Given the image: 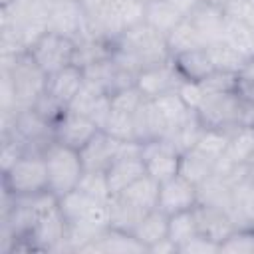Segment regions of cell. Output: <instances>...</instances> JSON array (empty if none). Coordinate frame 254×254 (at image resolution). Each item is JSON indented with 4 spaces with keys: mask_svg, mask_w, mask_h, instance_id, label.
Instances as JSON below:
<instances>
[{
    "mask_svg": "<svg viewBox=\"0 0 254 254\" xmlns=\"http://www.w3.org/2000/svg\"><path fill=\"white\" fill-rule=\"evenodd\" d=\"M111 56L125 65L127 69L139 73L147 67L169 62L173 56L167 46V38L151 28L147 22H141L125 30L111 48Z\"/></svg>",
    "mask_w": 254,
    "mask_h": 254,
    "instance_id": "obj_1",
    "label": "cell"
},
{
    "mask_svg": "<svg viewBox=\"0 0 254 254\" xmlns=\"http://www.w3.org/2000/svg\"><path fill=\"white\" fill-rule=\"evenodd\" d=\"M0 28L18 36L24 48H30L48 32V2L46 0H12L0 6Z\"/></svg>",
    "mask_w": 254,
    "mask_h": 254,
    "instance_id": "obj_2",
    "label": "cell"
},
{
    "mask_svg": "<svg viewBox=\"0 0 254 254\" xmlns=\"http://www.w3.org/2000/svg\"><path fill=\"white\" fill-rule=\"evenodd\" d=\"M143 20H145V2L105 0L97 16L87 20V32L83 38H101L107 42H115L125 30L141 24Z\"/></svg>",
    "mask_w": 254,
    "mask_h": 254,
    "instance_id": "obj_3",
    "label": "cell"
},
{
    "mask_svg": "<svg viewBox=\"0 0 254 254\" xmlns=\"http://www.w3.org/2000/svg\"><path fill=\"white\" fill-rule=\"evenodd\" d=\"M0 69L10 75L20 109L34 107L36 101L46 93L48 73L36 64V60L30 56V52L20 54L16 58L0 56Z\"/></svg>",
    "mask_w": 254,
    "mask_h": 254,
    "instance_id": "obj_4",
    "label": "cell"
},
{
    "mask_svg": "<svg viewBox=\"0 0 254 254\" xmlns=\"http://www.w3.org/2000/svg\"><path fill=\"white\" fill-rule=\"evenodd\" d=\"M196 117L206 129H222L230 133L238 127H246L248 111L234 89L214 91L204 95L202 103L196 109Z\"/></svg>",
    "mask_w": 254,
    "mask_h": 254,
    "instance_id": "obj_5",
    "label": "cell"
},
{
    "mask_svg": "<svg viewBox=\"0 0 254 254\" xmlns=\"http://www.w3.org/2000/svg\"><path fill=\"white\" fill-rule=\"evenodd\" d=\"M44 159L48 167V189L58 198L77 189V183L85 171L77 149H71V147H65L54 141L46 149Z\"/></svg>",
    "mask_w": 254,
    "mask_h": 254,
    "instance_id": "obj_6",
    "label": "cell"
},
{
    "mask_svg": "<svg viewBox=\"0 0 254 254\" xmlns=\"http://www.w3.org/2000/svg\"><path fill=\"white\" fill-rule=\"evenodd\" d=\"M2 189L12 194H34L48 189V167L40 153L22 155L12 169L2 173Z\"/></svg>",
    "mask_w": 254,
    "mask_h": 254,
    "instance_id": "obj_7",
    "label": "cell"
},
{
    "mask_svg": "<svg viewBox=\"0 0 254 254\" xmlns=\"http://www.w3.org/2000/svg\"><path fill=\"white\" fill-rule=\"evenodd\" d=\"M58 208L64 214L65 222H81L97 230L109 226V204L87 196L79 189H73L67 194L60 196Z\"/></svg>",
    "mask_w": 254,
    "mask_h": 254,
    "instance_id": "obj_8",
    "label": "cell"
},
{
    "mask_svg": "<svg viewBox=\"0 0 254 254\" xmlns=\"http://www.w3.org/2000/svg\"><path fill=\"white\" fill-rule=\"evenodd\" d=\"M143 99L135 85L111 95V111L103 131L119 141H135V111Z\"/></svg>",
    "mask_w": 254,
    "mask_h": 254,
    "instance_id": "obj_9",
    "label": "cell"
},
{
    "mask_svg": "<svg viewBox=\"0 0 254 254\" xmlns=\"http://www.w3.org/2000/svg\"><path fill=\"white\" fill-rule=\"evenodd\" d=\"M75 50H77L75 40L48 30L30 48V56L50 75V73H56V71L64 69L65 65H71L75 62Z\"/></svg>",
    "mask_w": 254,
    "mask_h": 254,
    "instance_id": "obj_10",
    "label": "cell"
},
{
    "mask_svg": "<svg viewBox=\"0 0 254 254\" xmlns=\"http://www.w3.org/2000/svg\"><path fill=\"white\" fill-rule=\"evenodd\" d=\"M48 30L79 42L87 32V14L79 0L48 2Z\"/></svg>",
    "mask_w": 254,
    "mask_h": 254,
    "instance_id": "obj_11",
    "label": "cell"
},
{
    "mask_svg": "<svg viewBox=\"0 0 254 254\" xmlns=\"http://www.w3.org/2000/svg\"><path fill=\"white\" fill-rule=\"evenodd\" d=\"M81 69H83L85 81L97 85L99 89H103L109 95H115L117 91L133 87L137 81V73L127 69L125 65H121L113 56L101 58Z\"/></svg>",
    "mask_w": 254,
    "mask_h": 254,
    "instance_id": "obj_12",
    "label": "cell"
},
{
    "mask_svg": "<svg viewBox=\"0 0 254 254\" xmlns=\"http://www.w3.org/2000/svg\"><path fill=\"white\" fill-rule=\"evenodd\" d=\"M105 175H107V183H109L111 194L121 192L125 187H129L131 183H135L137 179L147 175L143 159H141V143L123 141L119 157L109 165Z\"/></svg>",
    "mask_w": 254,
    "mask_h": 254,
    "instance_id": "obj_13",
    "label": "cell"
},
{
    "mask_svg": "<svg viewBox=\"0 0 254 254\" xmlns=\"http://www.w3.org/2000/svg\"><path fill=\"white\" fill-rule=\"evenodd\" d=\"M141 159L145 165V173L159 183L179 175L181 153L165 139L141 143Z\"/></svg>",
    "mask_w": 254,
    "mask_h": 254,
    "instance_id": "obj_14",
    "label": "cell"
},
{
    "mask_svg": "<svg viewBox=\"0 0 254 254\" xmlns=\"http://www.w3.org/2000/svg\"><path fill=\"white\" fill-rule=\"evenodd\" d=\"M181 83H183V77L177 71L173 58H171L165 64H159V65H153V67L139 71L135 87L141 91V95L145 99H157L161 95L177 91Z\"/></svg>",
    "mask_w": 254,
    "mask_h": 254,
    "instance_id": "obj_15",
    "label": "cell"
},
{
    "mask_svg": "<svg viewBox=\"0 0 254 254\" xmlns=\"http://www.w3.org/2000/svg\"><path fill=\"white\" fill-rule=\"evenodd\" d=\"M65 230H67V222H65L64 214L60 212V208H54L38 220V224L34 226L30 236L24 240L28 244V250L58 252L65 238Z\"/></svg>",
    "mask_w": 254,
    "mask_h": 254,
    "instance_id": "obj_16",
    "label": "cell"
},
{
    "mask_svg": "<svg viewBox=\"0 0 254 254\" xmlns=\"http://www.w3.org/2000/svg\"><path fill=\"white\" fill-rule=\"evenodd\" d=\"M101 129L87 117L65 109V113L56 121L54 125V139L65 147L81 149L85 143H89Z\"/></svg>",
    "mask_w": 254,
    "mask_h": 254,
    "instance_id": "obj_17",
    "label": "cell"
},
{
    "mask_svg": "<svg viewBox=\"0 0 254 254\" xmlns=\"http://www.w3.org/2000/svg\"><path fill=\"white\" fill-rule=\"evenodd\" d=\"M194 206H196V185L187 181L183 175H175L161 183L157 208H161L171 216L183 210H190Z\"/></svg>",
    "mask_w": 254,
    "mask_h": 254,
    "instance_id": "obj_18",
    "label": "cell"
},
{
    "mask_svg": "<svg viewBox=\"0 0 254 254\" xmlns=\"http://www.w3.org/2000/svg\"><path fill=\"white\" fill-rule=\"evenodd\" d=\"M67 109L91 119L99 129H103L105 121L109 117V111H111V95L105 93L103 89H99L97 85H93L89 81H83L81 89L71 99Z\"/></svg>",
    "mask_w": 254,
    "mask_h": 254,
    "instance_id": "obj_19",
    "label": "cell"
},
{
    "mask_svg": "<svg viewBox=\"0 0 254 254\" xmlns=\"http://www.w3.org/2000/svg\"><path fill=\"white\" fill-rule=\"evenodd\" d=\"M121 143L119 139L111 137L103 129L79 149V157L83 163L85 171H107L109 165L119 157L121 153Z\"/></svg>",
    "mask_w": 254,
    "mask_h": 254,
    "instance_id": "obj_20",
    "label": "cell"
},
{
    "mask_svg": "<svg viewBox=\"0 0 254 254\" xmlns=\"http://www.w3.org/2000/svg\"><path fill=\"white\" fill-rule=\"evenodd\" d=\"M155 107H157V113H159V121H161V139H167L171 137L177 129H181L185 123H189L196 111L190 109L181 97L177 91L173 93H167V95H161L157 99H153Z\"/></svg>",
    "mask_w": 254,
    "mask_h": 254,
    "instance_id": "obj_21",
    "label": "cell"
},
{
    "mask_svg": "<svg viewBox=\"0 0 254 254\" xmlns=\"http://www.w3.org/2000/svg\"><path fill=\"white\" fill-rule=\"evenodd\" d=\"M81 252H105V254H145L147 246L141 244L131 232L107 226L103 228L87 246L81 248Z\"/></svg>",
    "mask_w": 254,
    "mask_h": 254,
    "instance_id": "obj_22",
    "label": "cell"
},
{
    "mask_svg": "<svg viewBox=\"0 0 254 254\" xmlns=\"http://www.w3.org/2000/svg\"><path fill=\"white\" fill-rule=\"evenodd\" d=\"M83 81H85V75H83V69L79 65H75V64L65 65L64 69L48 75L46 95H50L54 101H58L60 105H64L67 109L71 99L81 89Z\"/></svg>",
    "mask_w": 254,
    "mask_h": 254,
    "instance_id": "obj_23",
    "label": "cell"
},
{
    "mask_svg": "<svg viewBox=\"0 0 254 254\" xmlns=\"http://www.w3.org/2000/svg\"><path fill=\"white\" fill-rule=\"evenodd\" d=\"M194 210V218H196V228H198V234L214 240V242H222L234 228V220L232 216L218 208V206H210V204H198L192 208Z\"/></svg>",
    "mask_w": 254,
    "mask_h": 254,
    "instance_id": "obj_24",
    "label": "cell"
},
{
    "mask_svg": "<svg viewBox=\"0 0 254 254\" xmlns=\"http://www.w3.org/2000/svg\"><path fill=\"white\" fill-rule=\"evenodd\" d=\"M185 18L192 24V28L198 32V36L204 40L206 46H210V44H214V42H218L222 38L226 16H224L220 6H214V4H208V2H200Z\"/></svg>",
    "mask_w": 254,
    "mask_h": 254,
    "instance_id": "obj_25",
    "label": "cell"
},
{
    "mask_svg": "<svg viewBox=\"0 0 254 254\" xmlns=\"http://www.w3.org/2000/svg\"><path fill=\"white\" fill-rule=\"evenodd\" d=\"M173 64L181 73V77L187 81H202L216 71L206 48H196V50L177 54L173 56Z\"/></svg>",
    "mask_w": 254,
    "mask_h": 254,
    "instance_id": "obj_26",
    "label": "cell"
},
{
    "mask_svg": "<svg viewBox=\"0 0 254 254\" xmlns=\"http://www.w3.org/2000/svg\"><path fill=\"white\" fill-rule=\"evenodd\" d=\"M107 204H109V226L131 232V234L137 228V224L143 220V216L149 212V210H143L137 204L129 202L121 194H111Z\"/></svg>",
    "mask_w": 254,
    "mask_h": 254,
    "instance_id": "obj_27",
    "label": "cell"
},
{
    "mask_svg": "<svg viewBox=\"0 0 254 254\" xmlns=\"http://www.w3.org/2000/svg\"><path fill=\"white\" fill-rule=\"evenodd\" d=\"M216 161L206 157L204 153H200L198 149H190L187 153L181 155V161H179V175H183L187 181H190L192 185H200L204 183L206 179H210L216 171Z\"/></svg>",
    "mask_w": 254,
    "mask_h": 254,
    "instance_id": "obj_28",
    "label": "cell"
},
{
    "mask_svg": "<svg viewBox=\"0 0 254 254\" xmlns=\"http://www.w3.org/2000/svg\"><path fill=\"white\" fill-rule=\"evenodd\" d=\"M133 236L147 246V252L153 244H157L159 240L169 236V214L163 212L161 208H153L149 210L143 220L137 224V228L133 230Z\"/></svg>",
    "mask_w": 254,
    "mask_h": 254,
    "instance_id": "obj_29",
    "label": "cell"
},
{
    "mask_svg": "<svg viewBox=\"0 0 254 254\" xmlns=\"http://www.w3.org/2000/svg\"><path fill=\"white\" fill-rule=\"evenodd\" d=\"M185 16L169 2V0H157V2H149L145 4V20L151 28H155L157 32H161L165 38L173 32V28L183 20Z\"/></svg>",
    "mask_w": 254,
    "mask_h": 254,
    "instance_id": "obj_30",
    "label": "cell"
},
{
    "mask_svg": "<svg viewBox=\"0 0 254 254\" xmlns=\"http://www.w3.org/2000/svg\"><path fill=\"white\" fill-rule=\"evenodd\" d=\"M230 200H232V185H228L222 177L212 175L204 183L196 187V202L210 204L226 210L230 214Z\"/></svg>",
    "mask_w": 254,
    "mask_h": 254,
    "instance_id": "obj_31",
    "label": "cell"
},
{
    "mask_svg": "<svg viewBox=\"0 0 254 254\" xmlns=\"http://www.w3.org/2000/svg\"><path fill=\"white\" fill-rule=\"evenodd\" d=\"M254 151V127H238L230 131L226 151L218 163L226 165H246Z\"/></svg>",
    "mask_w": 254,
    "mask_h": 254,
    "instance_id": "obj_32",
    "label": "cell"
},
{
    "mask_svg": "<svg viewBox=\"0 0 254 254\" xmlns=\"http://www.w3.org/2000/svg\"><path fill=\"white\" fill-rule=\"evenodd\" d=\"M161 121L157 107L153 99H143V103L135 111V141L137 143H149L155 139H161Z\"/></svg>",
    "mask_w": 254,
    "mask_h": 254,
    "instance_id": "obj_33",
    "label": "cell"
},
{
    "mask_svg": "<svg viewBox=\"0 0 254 254\" xmlns=\"http://www.w3.org/2000/svg\"><path fill=\"white\" fill-rule=\"evenodd\" d=\"M159 187L161 183L155 181L149 175H143L141 179H137L135 183H131L129 187H125L121 192V196H125L129 202L137 204L143 210H153L157 208V200H159Z\"/></svg>",
    "mask_w": 254,
    "mask_h": 254,
    "instance_id": "obj_34",
    "label": "cell"
},
{
    "mask_svg": "<svg viewBox=\"0 0 254 254\" xmlns=\"http://www.w3.org/2000/svg\"><path fill=\"white\" fill-rule=\"evenodd\" d=\"M222 42H226L228 46H232L240 56H244L246 60L254 56V32L242 24L240 20L234 18H226L224 22V30H222Z\"/></svg>",
    "mask_w": 254,
    "mask_h": 254,
    "instance_id": "obj_35",
    "label": "cell"
},
{
    "mask_svg": "<svg viewBox=\"0 0 254 254\" xmlns=\"http://www.w3.org/2000/svg\"><path fill=\"white\" fill-rule=\"evenodd\" d=\"M167 46H169L171 56H177V54H183L189 50H196V48H206L204 40L198 36V32L192 28V24L187 18H183L173 28V32L167 36Z\"/></svg>",
    "mask_w": 254,
    "mask_h": 254,
    "instance_id": "obj_36",
    "label": "cell"
},
{
    "mask_svg": "<svg viewBox=\"0 0 254 254\" xmlns=\"http://www.w3.org/2000/svg\"><path fill=\"white\" fill-rule=\"evenodd\" d=\"M208 54H210V60L214 64V69L216 71H226V73H238L240 67L244 65L246 58L240 56L232 46H228L226 42L218 40L210 46H206Z\"/></svg>",
    "mask_w": 254,
    "mask_h": 254,
    "instance_id": "obj_37",
    "label": "cell"
},
{
    "mask_svg": "<svg viewBox=\"0 0 254 254\" xmlns=\"http://www.w3.org/2000/svg\"><path fill=\"white\" fill-rule=\"evenodd\" d=\"M196 234H198V228H196V218L192 208L169 216V238L177 244V248L189 242Z\"/></svg>",
    "mask_w": 254,
    "mask_h": 254,
    "instance_id": "obj_38",
    "label": "cell"
},
{
    "mask_svg": "<svg viewBox=\"0 0 254 254\" xmlns=\"http://www.w3.org/2000/svg\"><path fill=\"white\" fill-rule=\"evenodd\" d=\"M228 137L230 133L228 131H222V129H202L194 149H198L200 153H204L206 157L214 159L216 163L222 159L224 151H226V145H228Z\"/></svg>",
    "mask_w": 254,
    "mask_h": 254,
    "instance_id": "obj_39",
    "label": "cell"
},
{
    "mask_svg": "<svg viewBox=\"0 0 254 254\" xmlns=\"http://www.w3.org/2000/svg\"><path fill=\"white\" fill-rule=\"evenodd\" d=\"M77 189L95 200L109 202V198H111V189H109L105 171H83V175L77 183Z\"/></svg>",
    "mask_w": 254,
    "mask_h": 254,
    "instance_id": "obj_40",
    "label": "cell"
},
{
    "mask_svg": "<svg viewBox=\"0 0 254 254\" xmlns=\"http://www.w3.org/2000/svg\"><path fill=\"white\" fill-rule=\"evenodd\" d=\"M220 254H254V228H234L220 242Z\"/></svg>",
    "mask_w": 254,
    "mask_h": 254,
    "instance_id": "obj_41",
    "label": "cell"
},
{
    "mask_svg": "<svg viewBox=\"0 0 254 254\" xmlns=\"http://www.w3.org/2000/svg\"><path fill=\"white\" fill-rule=\"evenodd\" d=\"M202 123H200V119L194 115L189 123H185L181 129H177L171 137H167L165 141H169L181 155L183 153H187V151H190L194 145H196V141H198V137H200V133H202Z\"/></svg>",
    "mask_w": 254,
    "mask_h": 254,
    "instance_id": "obj_42",
    "label": "cell"
},
{
    "mask_svg": "<svg viewBox=\"0 0 254 254\" xmlns=\"http://www.w3.org/2000/svg\"><path fill=\"white\" fill-rule=\"evenodd\" d=\"M226 18L240 20L254 32V0H228L222 6Z\"/></svg>",
    "mask_w": 254,
    "mask_h": 254,
    "instance_id": "obj_43",
    "label": "cell"
},
{
    "mask_svg": "<svg viewBox=\"0 0 254 254\" xmlns=\"http://www.w3.org/2000/svg\"><path fill=\"white\" fill-rule=\"evenodd\" d=\"M22 155H26V153H24L20 141H16L10 135H0V169H2V173H6L8 169H12L14 163Z\"/></svg>",
    "mask_w": 254,
    "mask_h": 254,
    "instance_id": "obj_44",
    "label": "cell"
},
{
    "mask_svg": "<svg viewBox=\"0 0 254 254\" xmlns=\"http://www.w3.org/2000/svg\"><path fill=\"white\" fill-rule=\"evenodd\" d=\"M177 93H179V97H181L190 109H194V111L198 109V105L202 103V99H204V95H206V91H204V87H202L200 81H187V79H183V83L179 85Z\"/></svg>",
    "mask_w": 254,
    "mask_h": 254,
    "instance_id": "obj_45",
    "label": "cell"
},
{
    "mask_svg": "<svg viewBox=\"0 0 254 254\" xmlns=\"http://www.w3.org/2000/svg\"><path fill=\"white\" fill-rule=\"evenodd\" d=\"M216 252H220V244L202 234H196L189 242L179 246V254H216Z\"/></svg>",
    "mask_w": 254,
    "mask_h": 254,
    "instance_id": "obj_46",
    "label": "cell"
},
{
    "mask_svg": "<svg viewBox=\"0 0 254 254\" xmlns=\"http://www.w3.org/2000/svg\"><path fill=\"white\" fill-rule=\"evenodd\" d=\"M234 93L240 97V101L254 111V81L244 79V77H236V85H234Z\"/></svg>",
    "mask_w": 254,
    "mask_h": 254,
    "instance_id": "obj_47",
    "label": "cell"
},
{
    "mask_svg": "<svg viewBox=\"0 0 254 254\" xmlns=\"http://www.w3.org/2000/svg\"><path fill=\"white\" fill-rule=\"evenodd\" d=\"M177 252H179V248H177V244L169 236L163 238V240H159L157 244H153L149 248V254H177Z\"/></svg>",
    "mask_w": 254,
    "mask_h": 254,
    "instance_id": "obj_48",
    "label": "cell"
},
{
    "mask_svg": "<svg viewBox=\"0 0 254 254\" xmlns=\"http://www.w3.org/2000/svg\"><path fill=\"white\" fill-rule=\"evenodd\" d=\"M169 2H171L183 16H187V14H190L202 0H169Z\"/></svg>",
    "mask_w": 254,
    "mask_h": 254,
    "instance_id": "obj_49",
    "label": "cell"
},
{
    "mask_svg": "<svg viewBox=\"0 0 254 254\" xmlns=\"http://www.w3.org/2000/svg\"><path fill=\"white\" fill-rule=\"evenodd\" d=\"M238 77H244V79L254 81V56L244 62V65H242L240 71H238Z\"/></svg>",
    "mask_w": 254,
    "mask_h": 254,
    "instance_id": "obj_50",
    "label": "cell"
},
{
    "mask_svg": "<svg viewBox=\"0 0 254 254\" xmlns=\"http://www.w3.org/2000/svg\"><path fill=\"white\" fill-rule=\"evenodd\" d=\"M202 2H208V4H214V6H220V8H222L228 0H202Z\"/></svg>",
    "mask_w": 254,
    "mask_h": 254,
    "instance_id": "obj_51",
    "label": "cell"
},
{
    "mask_svg": "<svg viewBox=\"0 0 254 254\" xmlns=\"http://www.w3.org/2000/svg\"><path fill=\"white\" fill-rule=\"evenodd\" d=\"M246 165L250 167V171H254V151H252V155L248 157V161H246Z\"/></svg>",
    "mask_w": 254,
    "mask_h": 254,
    "instance_id": "obj_52",
    "label": "cell"
},
{
    "mask_svg": "<svg viewBox=\"0 0 254 254\" xmlns=\"http://www.w3.org/2000/svg\"><path fill=\"white\" fill-rule=\"evenodd\" d=\"M250 226L254 228V200H252V208H250Z\"/></svg>",
    "mask_w": 254,
    "mask_h": 254,
    "instance_id": "obj_53",
    "label": "cell"
},
{
    "mask_svg": "<svg viewBox=\"0 0 254 254\" xmlns=\"http://www.w3.org/2000/svg\"><path fill=\"white\" fill-rule=\"evenodd\" d=\"M8 2H12V0H0V6H2V4H8Z\"/></svg>",
    "mask_w": 254,
    "mask_h": 254,
    "instance_id": "obj_54",
    "label": "cell"
},
{
    "mask_svg": "<svg viewBox=\"0 0 254 254\" xmlns=\"http://www.w3.org/2000/svg\"><path fill=\"white\" fill-rule=\"evenodd\" d=\"M141 2H145V4H149V2H157V0H141Z\"/></svg>",
    "mask_w": 254,
    "mask_h": 254,
    "instance_id": "obj_55",
    "label": "cell"
},
{
    "mask_svg": "<svg viewBox=\"0 0 254 254\" xmlns=\"http://www.w3.org/2000/svg\"><path fill=\"white\" fill-rule=\"evenodd\" d=\"M46 2H52V0H46Z\"/></svg>",
    "mask_w": 254,
    "mask_h": 254,
    "instance_id": "obj_56",
    "label": "cell"
}]
</instances>
